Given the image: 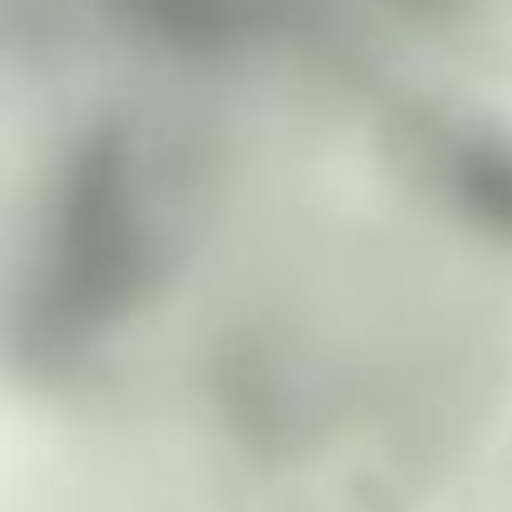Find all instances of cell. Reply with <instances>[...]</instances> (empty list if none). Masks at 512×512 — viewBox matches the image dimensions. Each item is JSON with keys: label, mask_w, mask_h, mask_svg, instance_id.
Here are the masks:
<instances>
[{"label": "cell", "mask_w": 512, "mask_h": 512, "mask_svg": "<svg viewBox=\"0 0 512 512\" xmlns=\"http://www.w3.org/2000/svg\"><path fill=\"white\" fill-rule=\"evenodd\" d=\"M368 30L512 80V0H314Z\"/></svg>", "instance_id": "1"}, {"label": "cell", "mask_w": 512, "mask_h": 512, "mask_svg": "<svg viewBox=\"0 0 512 512\" xmlns=\"http://www.w3.org/2000/svg\"><path fill=\"white\" fill-rule=\"evenodd\" d=\"M443 512H512V408Z\"/></svg>", "instance_id": "2"}]
</instances>
